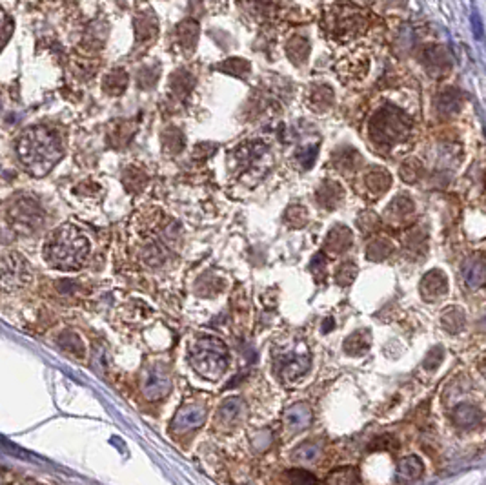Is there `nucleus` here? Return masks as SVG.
<instances>
[{"instance_id":"nucleus-6","label":"nucleus","mask_w":486,"mask_h":485,"mask_svg":"<svg viewBox=\"0 0 486 485\" xmlns=\"http://www.w3.org/2000/svg\"><path fill=\"white\" fill-rule=\"evenodd\" d=\"M206 420V411L201 405H186L181 411L177 412V418L173 420V429L177 433H184V431L197 429Z\"/></svg>"},{"instance_id":"nucleus-20","label":"nucleus","mask_w":486,"mask_h":485,"mask_svg":"<svg viewBox=\"0 0 486 485\" xmlns=\"http://www.w3.org/2000/svg\"><path fill=\"white\" fill-rule=\"evenodd\" d=\"M135 28H137V37L138 39H151L153 35L157 33V24H155V21L151 22L150 24V21H148V17H146V21H144V24H141V21H135Z\"/></svg>"},{"instance_id":"nucleus-3","label":"nucleus","mask_w":486,"mask_h":485,"mask_svg":"<svg viewBox=\"0 0 486 485\" xmlns=\"http://www.w3.org/2000/svg\"><path fill=\"white\" fill-rule=\"evenodd\" d=\"M189 363L206 380H219L228 367V349L217 338H201L191 345Z\"/></svg>"},{"instance_id":"nucleus-22","label":"nucleus","mask_w":486,"mask_h":485,"mask_svg":"<svg viewBox=\"0 0 486 485\" xmlns=\"http://www.w3.org/2000/svg\"><path fill=\"white\" fill-rule=\"evenodd\" d=\"M441 112H446V110H456L457 106H459V100L456 99V95H452V93H444L443 97H441Z\"/></svg>"},{"instance_id":"nucleus-1","label":"nucleus","mask_w":486,"mask_h":485,"mask_svg":"<svg viewBox=\"0 0 486 485\" xmlns=\"http://www.w3.org/2000/svg\"><path fill=\"white\" fill-rule=\"evenodd\" d=\"M18 159L33 175H46L62 159L64 148L55 130L33 126L20 135L17 143Z\"/></svg>"},{"instance_id":"nucleus-5","label":"nucleus","mask_w":486,"mask_h":485,"mask_svg":"<svg viewBox=\"0 0 486 485\" xmlns=\"http://www.w3.org/2000/svg\"><path fill=\"white\" fill-rule=\"evenodd\" d=\"M33 279L31 267L20 254L8 252L0 256V285L8 291H18L30 285Z\"/></svg>"},{"instance_id":"nucleus-24","label":"nucleus","mask_w":486,"mask_h":485,"mask_svg":"<svg viewBox=\"0 0 486 485\" xmlns=\"http://www.w3.org/2000/svg\"><path fill=\"white\" fill-rule=\"evenodd\" d=\"M479 327H481L482 330H486V314L481 317V321H479Z\"/></svg>"},{"instance_id":"nucleus-14","label":"nucleus","mask_w":486,"mask_h":485,"mask_svg":"<svg viewBox=\"0 0 486 485\" xmlns=\"http://www.w3.org/2000/svg\"><path fill=\"white\" fill-rule=\"evenodd\" d=\"M328 481H330V484H355V481H359L357 471L352 467L339 469V471L331 472V477L328 478Z\"/></svg>"},{"instance_id":"nucleus-8","label":"nucleus","mask_w":486,"mask_h":485,"mask_svg":"<svg viewBox=\"0 0 486 485\" xmlns=\"http://www.w3.org/2000/svg\"><path fill=\"white\" fill-rule=\"evenodd\" d=\"M463 277H465L466 285L472 288H478L485 283L486 279V261L473 257L463 264Z\"/></svg>"},{"instance_id":"nucleus-10","label":"nucleus","mask_w":486,"mask_h":485,"mask_svg":"<svg viewBox=\"0 0 486 485\" xmlns=\"http://www.w3.org/2000/svg\"><path fill=\"white\" fill-rule=\"evenodd\" d=\"M454 420H456V423L459 425V427L468 429V427H475V425L481 421V412L475 407H472V405H468V403H463V405H459V407L456 409Z\"/></svg>"},{"instance_id":"nucleus-16","label":"nucleus","mask_w":486,"mask_h":485,"mask_svg":"<svg viewBox=\"0 0 486 485\" xmlns=\"http://www.w3.org/2000/svg\"><path fill=\"white\" fill-rule=\"evenodd\" d=\"M220 69H224V71H228L232 75H244L250 69V64L242 61V59H230V61H226L220 66Z\"/></svg>"},{"instance_id":"nucleus-12","label":"nucleus","mask_w":486,"mask_h":485,"mask_svg":"<svg viewBox=\"0 0 486 485\" xmlns=\"http://www.w3.org/2000/svg\"><path fill=\"white\" fill-rule=\"evenodd\" d=\"M308 53H310V44L304 37H293L288 42V55L292 57V61L304 62Z\"/></svg>"},{"instance_id":"nucleus-13","label":"nucleus","mask_w":486,"mask_h":485,"mask_svg":"<svg viewBox=\"0 0 486 485\" xmlns=\"http://www.w3.org/2000/svg\"><path fill=\"white\" fill-rule=\"evenodd\" d=\"M321 456V449L315 443H304L299 449L293 450V458L299 462H315Z\"/></svg>"},{"instance_id":"nucleus-4","label":"nucleus","mask_w":486,"mask_h":485,"mask_svg":"<svg viewBox=\"0 0 486 485\" xmlns=\"http://www.w3.org/2000/svg\"><path fill=\"white\" fill-rule=\"evenodd\" d=\"M368 28V18L362 11L350 6L331 8L323 21V31L328 39L336 42H348L362 35Z\"/></svg>"},{"instance_id":"nucleus-18","label":"nucleus","mask_w":486,"mask_h":485,"mask_svg":"<svg viewBox=\"0 0 486 485\" xmlns=\"http://www.w3.org/2000/svg\"><path fill=\"white\" fill-rule=\"evenodd\" d=\"M241 409L242 403L237 398H232L230 402L224 403L223 409H220V414H223L224 420H235L237 416H239V412H241Z\"/></svg>"},{"instance_id":"nucleus-17","label":"nucleus","mask_w":486,"mask_h":485,"mask_svg":"<svg viewBox=\"0 0 486 485\" xmlns=\"http://www.w3.org/2000/svg\"><path fill=\"white\" fill-rule=\"evenodd\" d=\"M333 95H331V90L328 86L315 88L314 93H312V100H314V106H321V108H326L328 104L331 103Z\"/></svg>"},{"instance_id":"nucleus-19","label":"nucleus","mask_w":486,"mask_h":485,"mask_svg":"<svg viewBox=\"0 0 486 485\" xmlns=\"http://www.w3.org/2000/svg\"><path fill=\"white\" fill-rule=\"evenodd\" d=\"M443 323L448 330H452L454 332V330H459L461 325L465 323V316H463L459 310H450L446 316L443 317Z\"/></svg>"},{"instance_id":"nucleus-23","label":"nucleus","mask_w":486,"mask_h":485,"mask_svg":"<svg viewBox=\"0 0 486 485\" xmlns=\"http://www.w3.org/2000/svg\"><path fill=\"white\" fill-rule=\"evenodd\" d=\"M292 477L295 481H308V484H312V481L315 484V481H317L312 474H308V472L304 471H292Z\"/></svg>"},{"instance_id":"nucleus-21","label":"nucleus","mask_w":486,"mask_h":485,"mask_svg":"<svg viewBox=\"0 0 486 485\" xmlns=\"http://www.w3.org/2000/svg\"><path fill=\"white\" fill-rule=\"evenodd\" d=\"M9 33H11V22L8 21V17L4 15V11L0 9V46H2V42H6V39L9 37Z\"/></svg>"},{"instance_id":"nucleus-11","label":"nucleus","mask_w":486,"mask_h":485,"mask_svg":"<svg viewBox=\"0 0 486 485\" xmlns=\"http://www.w3.org/2000/svg\"><path fill=\"white\" fill-rule=\"evenodd\" d=\"M422 462L417 458V456H406L399 462L397 465V472L401 477H405L406 480H415L422 474Z\"/></svg>"},{"instance_id":"nucleus-15","label":"nucleus","mask_w":486,"mask_h":485,"mask_svg":"<svg viewBox=\"0 0 486 485\" xmlns=\"http://www.w3.org/2000/svg\"><path fill=\"white\" fill-rule=\"evenodd\" d=\"M126 83H128V77H126L124 71H113L112 75L106 77L104 86H106L108 91H112V93H121L126 88Z\"/></svg>"},{"instance_id":"nucleus-7","label":"nucleus","mask_w":486,"mask_h":485,"mask_svg":"<svg viewBox=\"0 0 486 485\" xmlns=\"http://www.w3.org/2000/svg\"><path fill=\"white\" fill-rule=\"evenodd\" d=\"M284 421H286V427L290 431L306 429L312 421V409L306 403H297V405H293L286 411Z\"/></svg>"},{"instance_id":"nucleus-2","label":"nucleus","mask_w":486,"mask_h":485,"mask_svg":"<svg viewBox=\"0 0 486 485\" xmlns=\"http://www.w3.org/2000/svg\"><path fill=\"white\" fill-rule=\"evenodd\" d=\"M90 239L77 225L66 223L47 235L42 247L44 259L59 270H78L90 257Z\"/></svg>"},{"instance_id":"nucleus-9","label":"nucleus","mask_w":486,"mask_h":485,"mask_svg":"<svg viewBox=\"0 0 486 485\" xmlns=\"http://www.w3.org/2000/svg\"><path fill=\"white\" fill-rule=\"evenodd\" d=\"M177 39L181 42L182 48L191 49L198 39V26L195 21H184L177 28Z\"/></svg>"}]
</instances>
